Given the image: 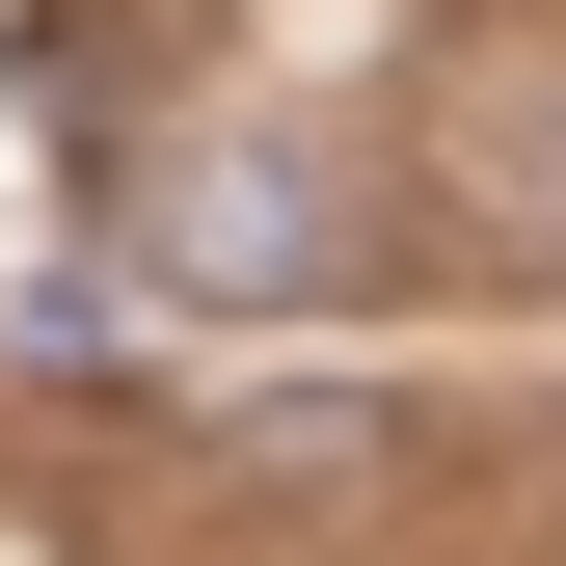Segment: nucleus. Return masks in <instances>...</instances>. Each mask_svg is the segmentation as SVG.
<instances>
[{
    "instance_id": "1",
    "label": "nucleus",
    "mask_w": 566,
    "mask_h": 566,
    "mask_svg": "<svg viewBox=\"0 0 566 566\" xmlns=\"http://www.w3.org/2000/svg\"><path fill=\"white\" fill-rule=\"evenodd\" d=\"M324 163H270V135H189L163 189H135V270H163V297H324Z\"/></svg>"
}]
</instances>
